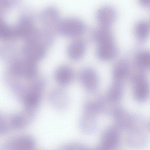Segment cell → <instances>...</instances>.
Wrapping results in <instances>:
<instances>
[{
	"label": "cell",
	"mask_w": 150,
	"mask_h": 150,
	"mask_svg": "<svg viewBox=\"0 0 150 150\" xmlns=\"http://www.w3.org/2000/svg\"><path fill=\"white\" fill-rule=\"evenodd\" d=\"M95 92L90 93V96L86 100L84 106L85 113L95 115L100 113L109 115L115 104L109 101L105 96Z\"/></svg>",
	"instance_id": "obj_1"
},
{
	"label": "cell",
	"mask_w": 150,
	"mask_h": 150,
	"mask_svg": "<svg viewBox=\"0 0 150 150\" xmlns=\"http://www.w3.org/2000/svg\"><path fill=\"white\" fill-rule=\"evenodd\" d=\"M9 63L7 70L17 76L27 79L38 76V68L35 62L23 57L16 58Z\"/></svg>",
	"instance_id": "obj_2"
},
{
	"label": "cell",
	"mask_w": 150,
	"mask_h": 150,
	"mask_svg": "<svg viewBox=\"0 0 150 150\" xmlns=\"http://www.w3.org/2000/svg\"><path fill=\"white\" fill-rule=\"evenodd\" d=\"M83 22L73 17H67L59 19L55 28L56 31L64 36L72 37L82 35L86 30Z\"/></svg>",
	"instance_id": "obj_3"
},
{
	"label": "cell",
	"mask_w": 150,
	"mask_h": 150,
	"mask_svg": "<svg viewBox=\"0 0 150 150\" xmlns=\"http://www.w3.org/2000/svg\"><path fill=\"white\" fill-rule=\"evenodd\" d=\"M46 48L36 41L29 40H25L21 51L23 57L36 63L44 57Z\"/></svg>",
	"instance_id": "obj_4"
},
{
	"label": "cell",
	"mask_w": 150,
	"mask_h": 150,
	"mask_svg": "<svg viewBox=\"0 0 150 150\" xmlns=\"http://www.w3.org/2000/svg\"><path fill=\"white\" fill-rule=\"evenodd\" d=\"M36 146L35 139L29 135L23 134L13 137L3 144L2 150H34Z\"/></svg>",
	"instance_id": "obj_5"
},
{
	"label": "cell",
	"mask_w": 150,
	"mask_h": 150,
	"mask_svg": "<svg viewBox=\"0 0 150 150\" xmlns=\"http://www.w3.org/2000/svg\"><path fill=\"white\" fill-rule=\"evenodd\" d=\"M133 94L135 99L139 102L146 100L150 93V86L144 74L140 73L133 79Z\"/></svg>",
	"instance_id": "obj_6"
},
{
	"label": "cell",
	"mask_w": 150,
	"mask_h": 150,
	"mask_svg": "<svg viewBox=\"0 0 150 150\" xmlns=\"http://www.w3.org/2000/svg\"><path fill=\"white\" fill-rule=\"evenodd\" d=\"M35 27L33 21L28 16H21L16 23L12 26L13 39L22 38L25 40Z\"/></svg>",
	"instance_id": "obj_7"
},
{
	"label": "cell",
	"mask_w": 150,
	"mask_h": 150,
	"mask_svg": "<svg viewBox=\"0 0 150 150\" xmlns=\"http://www.w3.org/2000/svg\"><path fill=\"white\" fill-rule=\"evenodd\" d=\"M79 78L83 87L89 93L95 92L99 86L98 74L91 68L87 67L82 69L79 73Z\"/></svg>",
	"instance_id": "obj_8"
},
{
	"label": "cell",
	"mask_w": 150,
	"mask_h": 150,
	"mask_svg": "<svg viewBox=\"0 0 150 150\" xmlns=\"http://www.w3.org/2000/svg\"><path fill=\"white\" fill-rule=\"evenodd\" d=\"M118 130L116 126L107 128L102 134L99 146L104 150H115L119 139Z\"/></svg>",
	"instance_id": "obj_9"
},
{
	"label": "cell",
	"mask_w": 150,
	"mask_h": 150,
	"mask_svg": "<svg viewBox=\"0 0 150 150\" xmlns=\"http://www.w3.org/2000/svg\"><path fill=\"white\" fill-rule=\"evenodd\" d=\"M35 112L24 108L20 113L11 115V121L14 130H21L27 127L34 118Z\"/></svg>",
	"instance_id": "obj_10"
},
{
	"label": "cell",
	"mask_w": 150,
	"mask_h": 150,
	"mask_svg": "<svg viewBox=\"0 0 150 150\" xmlns=\"http://www.w3.org/2000/svg\"><path fill=\"white\" fill-rule=\"evenodd\" d=\"M58 10L55 7L49 6L45 8L41 12L39 19L44 28L51 30L55 28L59 19Z\"/></svg>",
	"instance_id": "obj_11"
},
{
	"label": "cell",
	"mask_w": 150,
	"mask_h": 150,
	"mask_svg": "<svg viewBox=\"0 0 150 150\" xmlns=\"http://www.w3.org/2000/svg\"><path fill=\"white\" fill-rule=\"evenodd\" d=\"M116 12L112 7L106 6H103L98 11L96 18L100 26L110 27L115 21Z\"/></svg>",
	"instance_id": "obj_12"
},
{
	"label": "cell",
	"mask_w": 150,
	"mask_h": 150,
	"mask_svg": "<svg viewBox=\"0 0 150 150\" xmlns=\"http://www.w3.org/2000/svg\"><path fill=\"white\" fill-rule=\"evenodd\" d=\"M49 100L53 106L60 110L65 109L69 103L68 95L64 91L59 89L51 91L49 96Z\"/></svg>",
	"instance_id": "obj_13"
},
{
	"label": "cell",
	"mask_w": 150,
	"mask_h": 150,
	"mask_svg": "<svg viewBox=\"0 0 150 150\" xmlns=\"http://www.w3.org/2000/svg\"><path fill=\"white\" fill-rule=\"evenodd\" d=\"M74 76L73 70L69 66L63 65L58 67L54 74V78L60 85L66 86L70 84Z\"/></svg>",
	"instance_id": "obj_14"
},
{
	"label": "cell",
	"mask_w": 150,
	"mask_h": 150,
	"mask_svg": "<svg viewBox=\"0 0 150 150\" xmlns=\"http://www.w3.org/2000/svg\"><path fill=\"white\" fill-rule=\"evenodd\" d=\"M92 33L93 38L98 45L114 43L113 35L110 27L100 26Z\"/></svg>",
	"instance_id": "obj_15"
},
{
	"label": "cell",
	"mask_w": 150,
	"mask_h": 150,
	"mask_svg": "<svg viewBox=\"0 0 150 150\" xmlns=\"http://www.w3.org/2000/svg\"><path fill=\"white\" fill-rule=\"evenodd\" d=\"M86 45L83 40L78 39L75 40L68 45L67 49V54L71 59L76 60L81 58L85 53Z\"/></svg>",
	"instance_id": "obj_16"
},
{
	"label": "cell",
	"mask_w": 150,
	"mask_h": 150,
	"mask_svg": "<svg viewBox=\"0 0 150 150\" xmlns=\"http://www.w3.org/2000/svg\"><path fill=\"white\" fill-rule=\"evenodd\" d=\"M118 50L114 43L98 45L96 50L98 57L103 61L114 58L118 54Z\"/></svg>",
	"instance_id": "obj_17"
},
{
	"label": "cell",
	"mask_w": 150,
	"mask_h": 150,
	"mask_svg": "<svg viewBox=\"0 0 150 150\" xmlns=\"http://www.w3.org/2000/svg\"><path fill=\"white\" fill-rule=\"evenodd\" d=\"M129 72V65L127 61L121 59L114 64L112 69L114 81L123 83L127 78Z\"/></svg>",
	"instance_id": "obj_18"
},
{
	"label": "cell",
	"mask_w": 150,
	"mask_h": 150,
	"mask_svg": "<svg viewBox=\"0 0 150 150\" xmlns=\"http://www.w3.org/2000/svg\"><path fill=\"white\" fill-rule=\"evenodd\" d=\"M96 115L85 113L79 123L80 129L83 133L91 134L94 132L97 126Z\"/></svg>",
	"instance_id": "obj_19"
},
{
	"label": "cell",
	"mask_w": 150,
	"mask_h": 150,
	"mask_svg": "<svg viewBox=\"0 0 150 150\" xmlns=\"http://www.w3.org/2000/svg\"><path fill=\"white\" fill-rule=\"evenodd\" d=\"M123 91V83L114 81L109 87L105 96L110 102L116 104L122 98Z\"/></svg>",
	"instance_id": "obj_20"
},
{
	"label": "cell",
	"mask_w": 150,
	"mask_h": 150,
	"mask_svg": "<svg viewBox=\"0 0 150 150\" xmlns=\"http://www.w3.org/2000/svg\"><path fill=\"white\" fill-rule=\"evenodd\" d=\"M150 30L149 23L146 21H142L138 22L135 28L136 35L140 40H144L147 37Z\"/></svg>",
	"instance_id": "obj_21"
},
{
	"label": "cell",
	"mask_w": 150,
	"mask_h": 150,
	"mask_svg": "<svg viewBox=\"0 0 150 150\" xmlns=\"http://www.w3.org/2000/svg\"><path fill=\"white\" fill-rule=\"evenodd\" d=\"M136 64L142 69L150 68V51L146 50L139 53L136 57Z\"/></svg>",
	"instance_id": "obj_22"
},
{
	"label": "cell",
	"mask_w": 150,
	"mask_h": 150,
	"mask_svg": "<svg viewBox=\"0 0 150 150\" xmlns=\"http://www.w3.org/2000/svg\"><path fill=\"white\" fill-rule=\"evenodd\" d=\"M0 38L4 40L13 39L12 26L0 20Z\"/></svg>",
	"instance_id": "obj_23"
},
{
	"label": "cell",
	"mask_w": 150,
	"mask_h": 150,
	"mask_svg": "<svg viewBox=\"0 0 150 150\" xmlns=\"http://www.w3.org/2000/svg\"><path fill=\"white\" fill-rule=\"evenodd\" d=\"M11 2L9 1L0 0V13H4L7 11L11 7Z\"/></svg>",
	"instance_id": "obj_24"
},
{
	"label": "cell",
	"mask_w": 150,
	"mask_h": 150,
	"mask_svg": "<svg viewBox=\"0 0 150 150\" xmlns=\"http://www.w3.org/2000/svg\"><path fill=\"white\" fill-rule=\"evenodd\" d=\"M83 150H104L100 146L95 148H89L86 146L85 147Z\"/></svg>",
	"instance_id": "obj_25"
}]
</instances>
